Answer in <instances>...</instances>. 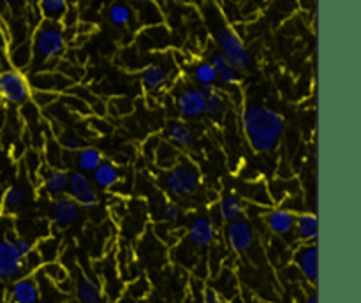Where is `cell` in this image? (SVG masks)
I'll return each mask as SVG.
<instances>
[{"mask_svg":"<svg viewBox=\"0 0 361 303\" xmlns=\"http://www.w3.org/2000/svg\"><path fill=\"white\" fill-rule=\"evenodd\" d=\"M166 137H168V143H171L173 147L178 148V150H189L194 144V141H196V134H194L192 127L178 118L171 120V122L168 123Z\"/></svg>","mask_w":361,"mask_h":303,"instance_id":"d6986e66","label":"cell"},{"mask_svg":"<svg viewBox=\"0 0 361 303\" xmlns=\"http://www.w3.org/2000/svg\"><path fill=\"white\" fill-rule=\"evenodd\" d=\"M27 203V194L21 187L18 185H9L4 189L2 199H0V204H2L4 215H13L16 211H20V208Z\"/></svg>","mask_w":361,"mask_h":303,"instance_id":"4316f807","label":"cell"},{"mask_svg":"<svg viewBox=\"0 0 361 303\" xmlns=\"http://www.w3.org/2000/svg\"><path fill=\"white\" fill-rule=\"evenodd\" d=\"M16 229L9 215L0 217V282H13L27 273L25 261L13 245V236Z\"/></svg>","mask_w":361,"mask_h":303,"instance_id":"3957f363","label":"cell"},{"mask_svg":"<svg viewBox=\"0 0 361 303\" xmlns=\"http://www.w3.org/2000/svg\"><path fill=\"white\" fill-rule=\"evenodd\" d=\"M140 81L145 92L159 94V92H164L171 83V70L162 62H150L141 69Z\"/></svg>","mask_w":361,"mask_h":303,"instance_id":"30bf717a","label":"cell"},{"mask_svg":"<svg viewBox=\"0 0 361 303\" xmlns=\"http://www.w3.org/2000/svg\"><path fill=\"white\" fill-rule=\"evenodd\" d=\"M41 185L48 196H63L69 190V171L62 168L46 169L41 178Z\"/></svg>","mask_w":361,"mask_h":303,"instance_id":"ffe728a7","label":"cell"},{"mask_svg":"<svg viewBox=\"0 0 361 303\" xmlns=\"http://www.w3.org/2000/svg\"><path fill=\"white\" fill-rule=\"evenodd\" d=\"M224 238L233 252L245 254L252 247L256 235H254L252 224L247 218H238V221H233L226 225Z\"/></svg>","mask_w":361,"mask_h":303,"instance_id":"ba28073f","label":"cell"},{"mask_svg":"<svg viewBox=\"0 0 361 303\" xmlns=\"http://www.w3.org/2000/svg\"><path fill=\"white\" fill-rule=\"evenodd\" d=\"M9 302L11 303H41V291H39L37 277H35L34 273H28L11 282Z\"/></svg>","mask_w":361,"mask_h":303,"instance_id":"7c38bea8","label":"cell"},{"mask_svg":"<svg viewBox=\"0 0 361 303\" xmlns=\"http://www.w3.org/2000/svg\"><path fill=\"white\" fill-rule=\"evenodd\" d=\"M215 41H217L219 51L228 58V62L231 63L235 69H238L240 73L249 69L250 63H252V58H250L242 37L236 34V30L231 25L222 21V23L215 28Z\"/></svg>","mask_w":361,"mask_h":303,"instance_id":"5b68a950","label":"cell"},{"mask_svg":"<svg viewBox=\"0 0 361 303\" xmlns=\"http://www.w3.org/2000/svg\"><path fill=\"white\" fill-rule=\"evenodd\" d=\"M23 4H25V7H27V9H37L39 0H23Z\"/></svg>","mask_w":361,"mask_h":303,"instance_id":"7bdbcfd3","label":"cell"},{"mask_svg":"<svg viewBox=\"0 0 361 303\" xmlns=\"http://www.w3.org/2000/svg\"><path fill=\"white\" fill-rule=\"evenodd\" d=\"M236 194L243 201H252L254 204H259V206H274L270 194H268V185H264L263 182H245Z\"/></svg>","mask_w":361,"mask_h":303,"instance_id":"d4e9b609","label":"cell"},{"mask_svg":"<svg viewBox=\"0 0 361 303\" xmlns=\"http://www.w3.org/2000/svg\"><path fill=\"white\" fill-rule=\"evenodd\" d=\"M319 221L314 211H300L295 218V235L300 243H316Z\"/></svg>","mask_w":361,"mask_h":303,"instance_id":"603a6c76","label":"cell"},{"mask_svg":"<svg viewBox=\"0 0 361 303\" xmlns=\"http://www.w3.org/2000/svg\"><path fill=\"white\" fill-rule=\"evenodd\" d=\"M247 210V201H243L238 194H224L217 201V214L222 222L229 224L233 221L243 218Z\"/></svg>","mask_w":361,"mask_h":303,"instance_id":"44dd1931","label":"cell"},{"mask_svg":"<svg viewBox=\"0 0 361 303\" xmlns=\"http://www.w3.org/2000/svg\"><path fill=\"white\" fill-rule=\"evenodd\" d=\"M78 23V11H76V7H69V9H67V13L63 14V18H62V21H60V25H62L63 28H69V27H74V25Z\"/></svg>","mask_w":361,"mask_h":303,"instance_id":"b9f144b4","label":"cell"},{"mask_svg":"<svg viewBox=\"0 0 361 303\" xmlns=\"http://www.w3.org/2000/svg\"><path fill=\"white\" fill-rule=\"evenodd\" d=\"M13 245H14V249H16V252L25 259L28 254L34 252L35 250V240L30 238V236L18 235L16 233V235L13 236Z\"/></svg>","mask_w":361,"mask_h":303,"instance_id":"f35d334b","label":"cell"},{"mask_svg":"<svg viewBox=\"0 0 361 303\" xmlns=\"http://www.w3.org/2000/svg\"><path fill=\"white\" fill-rule=\"evenodd\" d=\"M204 101V115L212 120H222L228 111V97L217 85L210 87H197Z\"/></svg>","mask_w":361,"mask_h":303,"instance_id":"e0dca14e","label":"cell"},{"mask_svg":"<svg viewBox=\"0 0 361 303\" xmlns=\"http://www.w3.org/2000/svg\"><path fill=\"white\" fill-rule=\"evenodd\" d=\"M180 157H182V155H180L178 148H175L171 143H168V141H161L154 154L155 164H157L162 171L173 168V166L180 161Z\"/></svg>","mask_w":361,"mask_h":303,"instance_id":"1f68e13d","label":"cell"},{"mask_svg":"<svg viewBox=\"0 0 361 303\" xmlns=\"http://www.w3.org/2000/svg\"><path fill=\"white\" fill-rule=\"evenodd\" d=\"M60 99L59 94H51V92H41V90H32V99L30 101L37 106L39 109L49 108L51 104H55Z\"/></svg>","mask_w":361,"mask_h":303,"instance_id":"ab89813d","label":"cell"},{"mask_svg":"<svg viewBox=\"0 0 361 303\" xmlns=\"http://www.w3.org/2000/svg\"><path fill=\"white\" fill-rule=\"evenodd\" d=\"M305 303H319V299H317V292L312 291L309 296L305 298Z\"/></svg>","mask_w":361,"mask_h":303,"instance_id":"ee69618b","label":"cell"},{"mask_svg":"<svg viewBox=\"0 0 361 303\" xmlns=\"http://www.w3.org/2000/svg\"><path fill=\"white\" fill-rule=\"evenodd\" d=\"M295 218L296 214L286 206H271L268 208L267 215H264V224L267 228L274 233L275 236H286L295 233Z\"/></svg>","mask_w":361,"mask_h":303,"instance_id":"5bb4252c","label":"cell"},{"mask_svg":"<svg viewBox=\"0 0 361 303\" xmlns=\"http://www.w3.org/2000/svg\"><path fill=\"white\" fill-rule=\"evenodd\" d=\"M67 194L83 210H94L99 204V194L94 183L85 173L78 171V169L69 171V190H67Z\"/></svg>","mask_w":361,"mask_h":303,"instance_id":"52a82bcc","label":"cell"},{"mask_svg":"<svg viewBox=\"0 0 361 303\" xmlns=\"http://www.w3.org/2000/svg\"><path fill=\"white\" fill-rule=\"evenodd\" d=\"M240 127L249 147L256 154H270L281 144L286 122L277 109L250 102L240 109Z\"/></svg>","mask_w":361,"mask_h":303,"instance_id":"6da1fadb","label":"cell"},{"mask_svg":"<svg viewBox=\"0 0 361 303\" xmlns=\"http://www.w3.org/2000/svg\"><path fill=\"white\" fill-rule=\"evenodd\" d=\"M4 215V211H2V204H0V217H2Z\"/></svg>","mask_w":361,"mask_h":303,"instance_id":"7dc6e473","label":"cell"},{"mask_svg":"<svg viewBox=\"0 0 361 303\" xmlns=\"http://www.w3.org/2000/svg\"><path fill=\"white\" fill-rule=\"evenodd\" d=\"M187 238L196 247H210L217 240V225L210 217H196L187 228Z\"/></svg>","mask_w":361,"mask_h":303,"instance_id":"9a60e30c","label":"cell"},{"mask_svg":"<svg viewBox=\"0 0 361 303\" xmlns=\"http://www.w3.org/2000/svg\"><path fill=\"white\" fill-rule=\"evenodd\" d=\"M32 62L27 74L55 70L67 51L66 30L56 21L42 20L30 34Z\"/></svg>","mask_w":361,"mask_h":303,"instance_id":"7a4b0ae2","label":"cell"},{"mask_svg":"<svg viewBox=\"0 0 361 303\" xmlns=\"http://www.w3.org/2000/svg\"><path fill=\"white\" fill-rule=\"evenodd\" d=\"M25 162H27V168L32 175L39 173V154L37 152H34V150L27 152V155H25Z\"/></svg>","mask_w":361,"mask_h":303,"instance_id":"60d3db41","label":"cell"},{"mask_svg":"<svg viewBox=\"0 0 361 303\" xmlns=\"http://www.w3.org/2000/svg\"><path fill=\"white\" fill-rule=\"evenodd\" d=\"M32 99V87L27 73L18 69L0 70V101L21 108Z\"/></svg>","mask_w":361,"mask_h":303,"instance_id":"8992f818","label":"cell"},{"mask_svg":"<svg viewBox=\"0 0 361 303\" xmlns=\"http://www.w3.org/2000/svg\"><path fill=\"white\" fill-rule=\"evenodd\" d=\"M176 108L183 118L196 120L204 115V101L197 87H187L176 97Z\"/></svg>","mask_w":361,"mask_h":303,"instance_id":"2e32d148","label":"cell"},{"mask_svg":"<svg viewBox=\"0 0 361 303\" xmlns=\"http://www.w3.org/2000/svg\"><path fill=\"white\" fill-rule=\"evenodd\" d=\"M180 217V206L173 199H164L159 206V215L157 218L164 224H173V222L178 221Z\"/></svg>","mask_w":361,"mask_h":303,"instance_id":"74e56055","label":"cell"},{"mask_svg":"<svg viewBox=\"0 0 361 303\" xmlns=\"http://www.w3.org/2000/svg\"><path fill=\"white\" fill-rule=\"evenodd\" d=\"M102 161H104L102 152L95 147H88V144L85 148H81L80 152H76V159H74L76 168H80L78 171L85 173V175H87V173H94L95 168H97Z\"/></svg>","mask_w":361,"mask_h":303,"instance_id":"83f0119b","label":"cell"},{"mask_svg":"<svg viewBox=\"0 0 361 303\" xmlns=\"http://www.w3.org/2000/svg\"><path fill=\"white\" fill-rule=\"evenodd\" d=\"M214 289L224 298V302H229L235 296H238V278H236L235 271L229 270V268L221 270Z\"/></svg>","mask_w":361,"mask_h":303,"instance_id":"f546056e","label":"cell"},{"mask_svg":"<svg viewBox=\"0 0 361 303\" xmlns=\"http://www.w3.org/2000/svg\"><path fill=\"white\" fill-rule=\"evenodd\" d=\"M92 176H94V185L102 190H111L120 183V169L111 161H102Z\"/></svg>","mask_w":361,"mask_h":303,"instance_id":"cb8c5ba5","label":"cell"},{"mask_svg":"<svg viewBox=\"0 0 361 303\" xmlns=\"http://www.w3.org/2000/svg\"><path fill=\"white\" fill-rule=\"evenodd\" d=\"M108 20L116 28L129 27L134 20L133 7L127 2H123V0H116V2H113L108 7Z\"/></svg>","mask_w":361,"mask_h":303,"instance_id":"f1b7e54d","label":"cell"},{"mask_svg":"<svg viewBox=\"0 0 361 303\" xmlns=\"http://www.w3.org/2000/svg\"><path fill=\"white\" fill-rule=\"evenodd\" d=\"M60 240L56 236H44V238H39L35 242V252L41 257L42 264L53 263V261L59 259L60 256Z\"/></svg>","mask_w":361,"mask_h":303,"instance_id":"d6a6232c","label":"cell"},{"mask_svg":"<svg viewBox=\"0 0 361 303\" xmlns=\"http://www.w3.org/2000/svg\"><path fill=\"white\" fill-rule=\"evenodd\" d=\"M74 295L80 303H102L104 302V289L94 278L81 275L74 282Z\"/></svg>","mask_w":361,"mask_h":303,"instance_id":"7402d4cb","label":"cell"},{"mask_svg":"<svg viewBox=\"0 0 361 303\" xmlns=\"http://www.w3.org/2000/svg\"><path fill=\"white\" fill-rule=\"evenodd\" d=\"M32 62V46L30 39L20 42V44H14L13 48L7 53V63H9L11 69H18L27 73L28 67Z\"/></svg>","mask_w":361,"mask_h":303,"instance_id":"484cf974","label":"cell"},{"mask_svg":"<svg viewBox=\"0 0 361 303\" xmlns=\"http://www.w3.org/2000/svg\"><path fill=\"white\" fill-rule=\"evenodd\" d=\"M2 2L6 7H16V6H20L23 0H2Z\"/></svg>","mask_w":361,"mask_h":303,"instance_id":"f6af8a7d","label":"cell"},{"mask_svg":"<svg viewBox=\"0 0 361 303\" xmlns=\"http://www.w3.org/2000/svg\"><path fill=\"white\" fill-rule=\"evenodd\" d=\"M28 81H30L32 90L41 92H51V94H67L71 88L74 87L73 81L67 76H63L59 70H41V73L27 74Z\"/></svg>","mask_w":361,"mask_h":303,"instance_id":"9c48e42d","label":"cell"},{"mask_svg":"<svg viewBox=\"0 0 361 303\" xmlns=\"http://www.w3.org/2000/svg\"><path fill=\"white\" fill-rule=\"evenodd\" d=\"M226 303H243V302H242V298H240V296H235V298L229 299V302H226Z\"/></svg>","mask_w":361,"mask_h":303,"instance_id":"bcb514c9","label":"cell"},{"mask_svg":"<svg viewBox=\"0 0 361 303\" xmlns=\"http://www.w3.org/2000/svg\"><path fill=\"white\" fill-rule=\"evenodd\" d=\"M39 271H41V273L44 275V277L48 278L49 282H53L56 287H60L63 282H67V270L62 266V264L56 263V261H53V263L42 264L41 270H39Z\"/></svg>","mask_w":361,"mask_h":303,"instance_id":"d590c367","label":"cell"},{"mask_svg":"<svg viewBox=\"0 0 361 303\" xmlns=\"http://www.w3.org/2000/svg\"><path fill=\"white\" fill-rule=\"evenodd\" d=\"M192 78L197 83V87H210V85H217L219 81L217 73H215L214 67L208 63V60L197 62L196 66L192 67Z\"/></svg>","mask_w":361,"mask_h":303,"instance_id":"e575fe53","label":"cell"},{"mask_svg":"<svg viewBox=\"0 0 361 303\" xmlns=\"http://www.w3.org/2000/svg\"><path fill=\"white\" fill-rule=\"evenodd\" d=\"M69 7V0H39L37 9L42 20L60 23Z\"/></svg>","mask_w":361,"mask_h":303,"instance_id":"4dcf8cb0","label":"cell"},{"mask_svg":"<svg viewBox=\"0 0 361 303\" xmlns=\"http://www.w3.org/2000/svg\"><path fill=\"white\" fill-rule=\"evenodd\" d=\"M56 143H59V147L62 148L63 152H71V154H76L81 148L87 147V140H85L83 136H80V134L74 132V130L66 129L60 130V134L56 136Z\"/></svg>","mask_w":361,"mask_h":303,"instance_id":"836d02e7","label":"cell"},{"mask_svg":"<svg viewBox=\"0 0 361 303\" xmlns=\"http://www.w3.org/2000/svg\"><path fill=\"white\" fill-rule=\"evenodd\" d=\"M60 104H63V108L67 109V111H73V113H78V115H90V108L87 106V102L81 101L80 97H76V95L73 94H62L59 99Z\"/></svg>","mask_w":361,"mask_h":303,"instance_id":"8d00e7d4","label":"cell"},{"mask_svg":"<svg viewBox=\"0 0 361 303\" xmlns=\"http://www.w3.org/2000/svg\"><path fill=\"white\" fill-rule=\"evenodd\" d=\"M162 185H164L166 192L171 197H190L197 192L201 185V173L194 162L189 159L180 157L173 168L166 169L162 175Z\"/></svg>","mask_w":361,"mask_h":303,"instance_id":"277c9868","label":"cell"},{"mask_svg":"<svg viewBox=\"0 0 361 303\" xmlns=\"http://www.w3.org/2000/svg\"><path fill=\"white\" fill-rule=\"evenodd\" d=\"M296 268L309 284H317V245L316 243H300L293 254Z\"/></svg>","mask_w":361,"mask_h":303,"instance_id":"8fae6325","label":"cell"},{"mask_svg":"<svg viewBox=\"0 0 361 303\" xmlns=\"http://www.w3.org/2000/svg\"><path fill=\"white\" fill-rule=\"evenodd\" d=\"M208 63L214 67L215 73H217V78L226 85V87L235 88L242 83V73H240L238 69H235V67L228 62V58H226L219 49H215V51L210 53V56H208Z\"/></svg>","mask_w":361,"mask_h":303,"instance_id":"ac0fdd59","label":"cell"},{"mask_svg":"<svg viewBox=\"0 0 361 303\" xmlns=\"http://www.w3.org/2000/svg\"><path fill=\"white\" fill-rule=\"evenodd\" d=\"M78 217H80V206L73 197L67 196V194L53 197L51 203H49V218H51L53 224H56L59 228H67Z\"/></svg>","mask_w":361,"mask_h":303,"instance_id":"4fadbf2b","label":"cell"}]
</instances>
